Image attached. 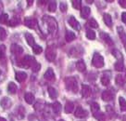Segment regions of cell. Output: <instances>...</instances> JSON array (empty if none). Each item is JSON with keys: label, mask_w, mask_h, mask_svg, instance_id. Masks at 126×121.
<instances>
[{"label": "cell", "mask_w": 126, "mask_h": 121, "mask_svg": "<svg viewBox=\"0 0 126 121\" xmlns=\"http://www.w3.org/2000/svg\"><path fill=\"white\" fill-rule=\"evenodd\" d=\"M44 23H46V24L47 25V30L50 34H55L57 30H58V24L57 22L55 21L54 18L48 17V16H45L43 18Z\"/></svg>", "instance_id": "6da1fadb"}, {"label": "cell", "mask_w": 126, "mask_h": 121, "mask_svg": "<svg viewBox=\"0 0 126 121\" xmlns=\"http://www.w3.org/2000/svg\"><path fill=\"white\" fill-rule=\"evenodd\" d=\"M65 84L68 90H71L72 92L78 91V83L74 77H67L65 79Z\"/></svg>", "instance_id": "7a4b0ae2"}, {"label": "cell", "mask_w": 126, "mask_h": 121, "mask_svg": "<svg viewBox=\"0 0 126 121\" xmlns=\"http://www.w3.org/2000/svg\"><path fill=\"white\" fill-rule=\"evenodd\" d=\"M92 64L95 68H101L105 64L104 58L99 53H94V56H93V60H92Z\"/></svg>", "instance_id": "3957f363"}, {"label": "cell", "mask_w": 126, "mask_h": 121, "mask_svg": "<svg viewBox=\"0 0 126 121\" xmlns=\"http://www.w3.org/2000/svg\"><path fill=\"white\" fill-rule=\"evenodd\" d=\"M35 63V60H34V58L32 56H31V55H25L22 58V60H21V63L22 64L20 66H23L24 68H29L30 66L32 67V65Z\"/></svg>", "instance_id": "277c9868"}, {"label": "cell", "mask_w": 126, "mask_h": 121, "mask_svg": "<svg viewBox=\"0 0 126 121\" xmlns=\"http://www.w3.org/2000/svg\"><path fill=\"white\" fill-rule=\"evenodd\" d=\"M57 56V49L55 47H47L46 49V58L49 61V62H53L56 59Z\"/></svg>", "instance_id": "5b68a950"}, {"label": "cell", "mask_w": 126, "mask_h": 121, "mask_svg": "<svg viewBox=\"0 0 126 121\" xmlns=\"http://www.w3.org/2000/svg\"><path fill=\"white\" fill-rule=\"evenodd\" d=\"M101 98H102L103 101H105V102H110L111 100H113L114 94L112 93L110 90H104L102 95H101Z\"/></svg>", "instance_id": "8992f818"}, {"label": "cell", "mask_w": 126, "mask_h": 121, "mask_svg": "<svg viewBox=\"0 0 126 121\" xmlns=\"http://www.w3.org/2000/svg\"><path fill=\"white\" fill-rule=\"evenodd\" d=\"M24 24L27 27L33 29L37 25V20L34 19V18H25Z\"/></svg>", "instance_id": "52a82bcc"}, {"label": "cell", "mask_w": 126, "mask_h": 121, "mask_svg": "<svg viewBox=\"0 0 126 121\" xmlns=\"http://www.w3.org/2000/svg\"><path fill=\"white\" fill-rule=\"evenodd\" d=\"M68 22H69V24H70V25H71V27L73 28L74 30H76V31H79V30L81 29V25H80L79 22L75 19L74 17H72V16H71V18L69 19Z\"/></svg>", "instance_id": "ba28073f"}, {"label": "cell", "mask_w": 126, "mask_h": 121, "mask_svg": "<svg viewBox=\"0 0 126 121\" xmlns=\"http://www.w3.org/2000/svg\"><path fill=\"white\" fill-rule=\"evenodd\" d=\"M87 115H88V112L85 111V110L82 108L81 106H79L76 108V111H75V117H79V118H83V117H86Z\"/></svg>", "instance_id": "9c48e42d"}, {"label": "cell", "mask_w": 126, "mask_h": 121, "mask_svg": "<svg viewBox=\"0 0 126 121\" xmlns=\"http://www.w3.org/2000/svg\"><path fill=\"white\" fill-rule=\"evenodd\" d=\"M44 77L46 78L47 80H49V81H54L55 80V73H54V71L52 68H48L47 70V72L45 73L44 74Z\"/></svg>", "instance_id": "30bf717a"}, {"label": "cell", "mask_w": 126, "mask_h": 121, "mask_svg": "<svg viewBox=\"0 0 126 121\" xmlns=\"http://www.w3.org/2000/svg\"><path fill=\"white\" fill-rule=\"evenodd\" d=\"M82 96L83 98H88L89 96H91V93H92V90H91L90 86L88 85H83L82 86Z\"/></svg>", "instance_id": "8fae6325"}, {"label": "cell", "mask_w": 126, "mask_h": 121, "mask_svg": "<svg viewBox=\"0 0 126 121\" xmlns=\"http://www.w3.org/2000/svg\"><path fill=\"white\" fill-rule=\"evenodd\" d=\"M10 49H11L12 53L15 55H21L22 54V52H23V48H22V47H20V46L17 45V44H13V45H11Z\"/></svg>", "instance_id": "7c38bea8"}, {"label": "cell", "mask_w": 126, "mask_h": 121, "mask_svg": "<svg viewBox=\"0 0 126 121\" xmlns=\"http://www.w3.org/2000/svg\"><path fill=\"white\" fill-rule=\"evenodd\" d=\"M117 30H118V34H119V35H120V38H121V40L122 41V43H123L124 48H125V49H126V34H125V32H124V30H123V28L121 27V26H119Z\"/></svg>", "instance_id": "4fadbf2b"}, {"label": "cell", "mask_w": 126, "mask_h": 121, "mask_svg": "<svg viewBox=\"0 0 126 121\" xmlns=\"http://www.w3.org/2000/svg\"><path fill=\"white\" fill-rule=\"evenodd\" d=\"M12 102L11 101H10V99L8 97H5L3 98L2 100H1V102H0V105L2 106L3 108H5V109H8V108H9L10 106H11Z\"/></svg>", "instance_id": "5bb4252c"}, {"label": "cell", "mask_w": 126, "mask_h": 121, "mask_svg": "<svg viewBox=\"0 0 126 121\" xmlns=\"http://www.w3.org/2000/svg\"><path fill=\"white\" fill-rule=\"evenodd\" d=\"M100 37H101V39L102 40H104L105 42H106L108 45H110V46H111V45H113V41H112V39L110 38V36L108 34H106V33H100Z\"/></svg>", "instance_id": "9a60e30c"}, {"label": "cell", "mask_w": 126, "mask_h": 121, "mask_svg": "<svg viewBox=\"0 0 126 121\" xmlns=\"http://www.w3.org/2000/svg\"><path fill=\"white\" fill-rule=\"evenodd\" d=\"M27 78V74L24 73V72H17L16 73V79L18 82H23L25 81V79Z\"/></svg>", "instance_id": "2e32d148"}, {"label": "cell", "mask_w": 126, "mask_h": 121, "mask_svg": "<svg viewBox=\"0 0 126 121\" xmlns=\"http://www.w3.org/2000/svg\"><path fill=\"white\" fill-rule=\"evenodd\" d=\"M24 100L26 101L28 104H32L33 102L35 101V98H34V95L31 92H27V93L25 94V96H24Z\"/></svg>", "instance_id": "e0dca14e"}, {"label": "cell", "mask_w": 126, "mask_h": 121, "mask_svg": "<svg viewBox=\"0 0 126 121\" xmlns=\"http://www.w3.org/2000/svg\"><path fill=\"white\" fill-rule=\"evenodd\" d=\"M91 13V9L88 7H83L82 8V11H81V17L83 18V19H87L89 15H90Z\"/></svg>", "instance_id": "ac0fdd59"}, {"label": "cell", "mask_w": 126, "mask_h": 121, "mask_svg": "<svg viewBox=\"0 0 126 121\" xmlns=\"http://www.w3.org/2000/svg\"><path fill=\"white\" fill-rule=\"evenodd\" d=\"M74 110V103L72 102H67L65 104V113L70 114Z\"/></svg>", "instance_id": "d6986e66"}, {"label": "cell", "mask_w": 126, "mask_h": 121, "mask_svg": "<svg viewBox=\"0 0 126 121\" xmlns=\"http://www.w3.org/2000/svg\"><path fill=\"white\" fill-rule=\"evenodd\" d=\"M48 93H49V96L51 99H57L58 96H59V93H58V91L56 90L55 88H53V87H49L48 88Z\"/></svg>", "instance_id": "ffe728a7"}, {"label": "cell", "mask_w": 126, "mask_h": 121, "mask_svg": "<svg viewBox=\"0 0 126 121\" xmlns=\"http://www.w3.org/2000/svg\"><path fill=\"white\" fill-rule=\"evenodd\" d=\"M115 82L118 86L122 87L125 84V78L123 77V75H122V74H118L115 78Z\"/></svg>", "instance_id": "44dd1931"}, {"label": "cell", "mask_w": 126, "mask_h": 121, "mask_svg": "<svg viewBox=\"0 0 126 121\" xmlns=\"http://www.w3.org/2000/svg\"><path fill=\"white\" fill-rule=\"evenodd\" d=\"M75 37H76V35L73 32L71 31H67L66 32V35H65V39H66V41L67 42H71L72 40H74Z\"/></svg>", "instance_id": "7402d4cb"}, {"label": "cell", "mask_w": 126, "mask_h": 121, "mask_svg": "<svg viewBox=\"0 0 126 121\" xmlns=\"http://www.w3.org/2000/svg\"><path fill=\"white\" fill-rule=\"evenodd\" d=\"M103 18H104L105 24H106L109 27H111V26H112V19H111V16H110V14H108V13H105V14L103 15Z\"/></svg>", "instance_id": "603a6c76"}, {"label": "cell", "mask_w": 126, "mask_h": 121, "mask_svg": "<svg viewBox=\"0 0 126 121\" xmlns=\"http://www.w3.org/2000/svg\"><path fill=\"white\" fill-rule=\"evenodd\" d=\"M76 68L80 72H83V71L85 70L86 66H85V63H84V62H83V60H80V61H78L76 63Z\"/></svg>", "instance_id": "cb8c5ba5"}, {"label": "cell", "mask_w": 126, "mask_h": 121, "mask_svg": "<svg viewBox=\"0 0 126 121\" xmlns=\"http://www.w3.org/2000/svg\"><path fill=\"white\" fill-rule=\"evenodd\" d=\"M25 38H26L28 44H29L30 46H32V47L34 46V38H33V36H32L31 34L26 33V34H25Z\"/></svg>", "instance_id": "d4e9b609"}, {"label": "cell", "mask_w": 126, "mask_h": 121, "mask_svg": "<svg viewBox=\"0 0 126 121\" xmlns=\"http://www.w3.org/2000/svg\"><path fill=\"white\" fill-rule=\"evenodd\" d=\"M8 91L10 94L16 93V91H17V86H16L15 83L10 82L9 84H8Z\"/></svg>", "instance_id": "484cf974"}, {"label": "cell", "mask_w": 126, "mask_h": 121, "mask_svg": "<svg viewBox=\"0 0 126 121\" xmlns=\"http://www.w3.org/2000/svg\"><path fill=\"white\" fill-rule=\"evenodd\" d=\"M115 70L119 71V72H122L124 69V64H123V61H118L117 63H115Z\"/></svg>", "instance_id": "4316f807"}, {"label": "cell", "mask_w": 126, "mask_h": 121, "mask_svg": "<svg viewBox=\"0 0 126 121\" xmlns=\"http://www.w3.org/2000/svg\"><path fill=\"white\" fill-rule=\"evenodd\" d=\"M94 117L96 119V120H98V121H105L106 120V117H105L104 113H102V112H97V113L94 114Z\"/></svg>", "instance_id": "83f0119b"}, {"label": "cell", "mask_w": 126, "mask_h": 121, "mask_svg": "<svg viewBox=\"0 0 126 121\" xmlns=\"http://www.w3.org/2000/svg\"><path fill=\"white\" fill-rule=\"evenodd\" d=\"M119 103H120V107L122 112H125L126 111V101L124 98L120 97L119 98Z\"/></svg>", "instance_id": "f1b7e54d"}, {"label": "cell", "mask_w": 126, "mask_h": 121, "mask_svg": "<svg viewBox=\"0 0 126 121\" xmlns=\"http://www.w3.org/2000/svg\"><path fill=\"white\" fill-rule=\"evenodd\" d=\"M52 108H53V111L55 112L56 114L60 113V110H61V104L59 102H56L52 104Z\"/></svg>", "instance_id": "f546056e"}, {"label": "cell", "mask_w": 126, "mask_h": 121, "mask_svg": "<svg viewBox=\"0 0 126 121\" xmlns=\"http://www.w3.org/2000/svg\"><path fill=\"white\" fill-rule=\"evenodd\" d=\"M86 37L88 39H91V40H94L95 38V33H94L93 30H90L88 29L86 31Z\"/></svg>", "instance_id": "4dcf8cb0"}, {"label": "cell", "mask_w": 126, "mask_h": 121, "mask_svg": "<svg viewBox=\"0 0 126 121\" xmlns=\"http://www.w3.org/2000/svg\"><path fill=\"white\" fill-rule=\"evenodd\" d=\"M112 52V54L114 55L116 58L118 59V61H123V58H122V54L118 50V49H113V50L111 51Z\"/></svg>", "instance_id": "1f68e13d"}, {"label": "cell", "mask_w": 126, "mask_h": 121, "mask_svg": "<svg viewBox=\"0 0 126 121\" xmlns=\"http://www.w3.org/2000/svg\"><path fill=\"white\" fill-rule=\"evenodd\" d=\"M91 110H92L93 114H95V113H97V112H99V104L96 103V102H92V103H91Z\"/></svg>", "instance_id": "d6a6232c"}, {"label": "cell", "mask_w": 126, "mask_h": 121, "mask_svg": "<svg viewBox=\"0 0 126 121\" xmlns=\"http://www.w3.org/2000/svg\"><path fill=\"white\" fill-rule=\"evenodd\" d=\"M110 77L109 76H107L106 74H104L102 77H101V83H102L103 86H108L109 84H110Z\"/></svg>", "instance_id": "836d02e7"}, {"label": "cell", "mask_w": 126, "mask_h": 121, "mask_svg": "<svg viewBox=\"0 0 126 121\" xmlns=\"http://www.w3.org/2000/svg\"><path fill=\"white\" fill-rule=\"evenodd\" d=\"M56 9H57V3H56L55 1L50 2L49 5H48V10L51 12H55Z\"/></svg>", "instance_id": "e575fe53"}, {"label": "cell", "mask_w": 126, "mask_h": 121, "mask_svg": "<svg viewBox=\"0 0 126 121\" xmlns=\"http://www.w3.org/2000/svg\"><path fill=\"white\" fill-rule=\"evenodd\" d=\"M32 50H33V52H34L35 54H40V53H42L43 48H42V47L39 46V45H34V46L32 47Z\"/></svg>", "instance_id": "d590c367"}, {"label": "cell", "mask_w": 126, "mask_h": 121, "mask_svg": "<svg viewBox=\"0 0 126 121\" xmlns=\"http://www.w3.org/2000/svg\"><path fill=\"white\" fill-rule=\"evenodd\" d=\"M88 25L92 28H97L98 27V24H97V23H96V21H95L94 19H93V18L89 20V22H88Z\"/></svg>", "instance_id": "8d00e7d4"}, {"label": "cell", "mask_w": 126, "mask_h": 121, "mask_svg": "<svg viewBox=\"0 0 126 121\" xmlns=\"http://www.w3.org/2000/svg\"><path fill=\"white\" fill-rule=\"evenodd\" d=\"M20 24V20L18 19V18H13V19H11L10 21H9V23H8V24L10 25V26H16V25H18V24Z\"/></svg>", "instance_id": "74e56055"}, {"label": "cell", "mask_w": 126, "mask_h": 121, "mask_svg": "<svg viewBox=\"0 0 126 121\" xmlns=\"http://www.w3.org/2000/svg\"><path fill=\"white\" fill-rule=\"evenodd\" d=\"M7 37V32L3 27H0V40H5Z\"/></svg>", "instance_id": "f35d334b"}, {"label": "cell", "mask_w": 126, "mask_h": 121, "mask_svg": "<svg viewBox=\"0 0 126 121\" xmlns=\"http://www.w3.org/2000/svg\"><path fill=\"white\" fill-rule=\"evenodd\" d=\"M72 6L76 9H80L81 6H82V2L80 0H74V1H72Z\"/></svg>", "instance_id": "ab89813d"}, {"label": "cell", "mask_w": 126, "mask_h": 121, "mask_svg": "<svg viewBox=\"0 0 126 121\" xmlns=\"http://www.w3.org/2000/svg\"><path fill=\"white\" fill-rule=\"evenodd\" d=\"M8 14H2V15L0 16V24H7L8 23Z\"/></svg>", "instance_id": "60d3db41"}, {"label": "cell", "mask_w": 126, "mask_h": 121, "mask_svg": "<svg viewBox=\"0 0 126 121\" xmlns=\"http://www.w3.org/2000/svg\"><path fill=\"white\" fill-rule=\"evenodd\" d=\"M40 68H41V65H40V63H35L33 65H32V70L33 71V72H38V71L40 70Z\"/></svg>", "instance_id": "b9f144b4"}, {"label": "cell", "mask_w": 126, "mask_h": 121, "mask_svg": "<svg viewBox=\"0 0 126 121\" xmlns=\"http://www.w3.org/2000/svg\"><path fill=\"white\" fill-rule=\"evenodd\" d=\"M59 8H60V10L62 12H65L68 8L67 4H65V3H60V4H59Z\"/></svg>", "instance_id": "7bdbcfd3"}, {"label": "cell", "mask_w": 126, "mask_h": 121, "mask_svg": "<svg viewBox=\"0 0 126 121\" xmlns=\"http://www.w3.org/2000/svg\"><path fill=\"white\" fill-rule=\"evenodd\" d=\"M5 52H6V47H5L4 45L0 46V58H2L4 56Z\"/></svg>", "instance_id": "ee69618b"}, {"label": "cell", "mask_w": 126, "mask_h": 121, "mask_svg": "<svg viewBox=\"0 0 126 121\" xmlns=\"http://www.w3.org/2000/svg\"><path fill=\"white\" fill-rule=\"evenodd\" d=\"M119 3H120V5L122 6V8H126V0H120V1H119Z\"/></svg>", "instance_id": "f6af8a7d"}, {"label": "cell", "mask_w": 126, "mask_h": 121, "mask_svg": "<svg viewBox=\"0 0 126 121\" xmlns=\"http://www.w3.org/2000/svg\"><path fill=\"white\" fill-rule=\"evenodd\" d=\"M122 21L123 23H126V12H123L122 14Z\"/></svg>", "instance_id": "bcb514c9"}, {"label": "cell", "mask_w": 126, "mask_h": 121, "mask_svg": "<svg viewBox=\"0 0 126 121\" xmlns=\"http://www.w3.org/2000/svg\"><path fill=\"white\" fill-rule=\"evenodd\" d=\"M0 121H7L5 118H3V117H0Z\"/></svg>", "instance_id": "7dc6e473"}, {"label": "cell", "mask_w": 126, "mask_h": 121, "mask_svg": "<svg viewBox=\"0 0 126 121\" xmlns=\"http://www.w3.org/2000/svg\"><path fill=\"white\" fill-rule=\"evenodd\" d=\"M28 3H29V5H32V0H31V1H28Z\"/></svg>", "instance_id": "c3c4849f"}, {"label": "cell", "mask_w": 126, "mask_h": 121, "mask_svg": "<svg viewBox=\"0 0 126 121\" xmlns=\"http://www.w3.org/2000/svg\"><path fill=\"white\" fill-rule=\"evenodd\" d=\"M59 121H65V120H63V119H60V120H59Z\"/></svg>", "instance_id": "681fc988"}]
</instances>
